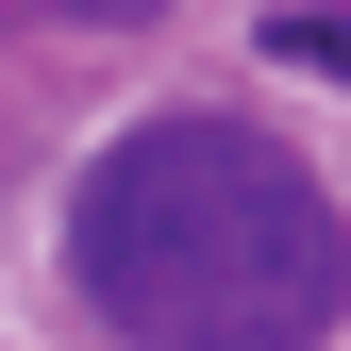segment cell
Returning a JSON list of instances; mask_svg holds the SVG:
<instances>
[{
	"label": "cell",
	"mask_w": 351,
	"mask_h": 351,
	"mask_svg": "<svg viewBox=\"0 0 351 351\" xmlns=\"http://www.w3.org/2000/svg\"><path fill=\"white\" fill-rule=\"evenodd\" d=\"M67 268L134 351H318L351 318V217L251 117H134L67 201Z\"/></svg>",
	"instance_id": "obj_1"
},
{
	"label": "cell",
	"mask_w": 351,
	"mask_h": 351,
	"mask_svg": "<svg viewBox=\"0 0 351 351\" xmlns=\"http://www.w3.org/2000/svg\"><path fill=\"white\" fill-rule=\"evenodd\" d=\"M268 51H285V67H318V84H351V0H285Z\"/></svg>",
	"instance_id": "obj_2"
},
{
	"label": "cell",
	"mask_w": 351,
	"mask_h": 351,
	"mask_svg": "<svg viewBox=\"0 0 351 351\" xmlns=\"http://www.w3.org/2000/svg\"><path fill=\"white\" fill-rule=\"evenodd\" d=\"M67 17H151V0H67Z\"/></svg>",
	"instance_id": "obj_3"
}]
</instances>
